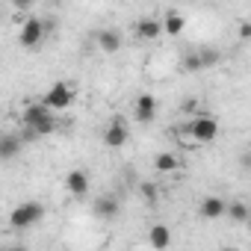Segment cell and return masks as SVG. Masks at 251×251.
Returning <instances> with one entry per match:
<instances>
[{"instance_id": "8992f818", "label": "cell", "mask_w": 251, "mask_h": 251, "mask_svg": "<svg viewBox=\"0 0 251 251\" xmlns=\"http://www.w3.org/2000/svg\"><path fill=\"white\" fill-rule=\"evenodd\" d=\"M127 139H130L127 121H124V118H112V121L106 124V130H103V145L115 151V148H124V145H127Z\"/></svg>"}, {"instance_id": "44dd1931", "label": "cell", "mask_w": 251, "mask_h": 251, "mask_svg": "<svg viewBox=\"0 0 251 251\" xmlns=\"http://www.w3.org/2000/svg\"><path fill=\"white\" fill-rule=\"evenodd\" d=\"M248 39H251V24L242 21V24H239V42H248Z\"/></svg>"}, {"instance_id": "277c9868", "label": "cell", "mask_w": 251, "mask_h": 251, "mask_svg": "<svg viewBox=\"0 0 251 251\" xmlns=\"http://www.w3.org/2000/svg\"><path fill=\"white\" fill-rule=\"evenodd\" d=\"M45 219V207L39 204V201H24V204H18L12 213H9V227H15V230H30L33 225H39Z\"/></svg>"}, {"instance_id": "ba28073f", "label": "cell", "mask_w": 251, "mask_h": 251, "mask_svg": "<svg viewBox=\"0 0 251 251\" xmlns=\"http://www.w3.org/2000/svg\"><path fill=\"white\" fill-rule=\"evenodd\" d=\"M133 33H136L139 42H157V39H163V21L154 18V15H142V18L136 21Z\"/></svg>"}, {"instance_id": "7402d4cb", "label": "cell", "mask_w": 251, "mask_h": 251, "mask_svg": "<svg viewBox=\"0 0 251 251\" xmlns=\"http://www.w3.org/2000/svg\"><path fill=\"white\" fill-rule=\"evenodd\" d=\"M12 6H15L18 12H30V6H33V0H12Z\"/></svg>"}, {"instance_id": "30bf717a", "label": "cell", "mask_w": 251, "mask_h": 251, "mask_svg": "<svg viewBox=\"0 0 251 251\" xmlns=\"http://www.w3.org/2000/svg\"><path fill=\"white\" fill-rule=\"evenodd\" d=\"M92 213H95L98 219H103V222H112V219L121 213V204H118V198H112V195H100V198H95Z\"/></svg>"}, {"instance_id": "52a82bcc", "label": "cell", "mask_w": 251, "mask_h": 251, "mask_svg": "<svg viewBox=\"0 0 251 251\" xmlns=\"http://www.w3.org/2000/svg\"><path fill=\"white\" fill-rule=\"evenodd\" d=\"M157 109H160V100L148 92H142L136 100H133V118L139 124H154L157 121Z\"/></svg>"}, {"instance_id": "2e32d148", "label": "cell", "mask_w": 251, "mask_h": 251, "mask_svg": "<svg viewBox=\"0 0 251 251\" xmlns=\"http://www.w3.org/2000/svg\"><path fill=\"white\" fill-rule=\"evenodd\" d=\"M225 216H227L230 222H236V225H245V222L251 219V210H248V204H245V201H227Z\"/></svg>"}, {"instance_id": "ffe728a7", "label": "cell", "mask_w": 251, "mask_h": 251, "mask_svg": "<svg viewBox=\"0 0 251 251\" xmlns=\"http://www.w3.org/2000/svg\"><path fill=\"white\" fill-rule=\"evenodd\" d=\"M180 65H183V71H201V62H198V53H195V50H192V53H186Z\"/></svg>"}, {"instance_id": "d6986e66", "label": "cell", "mask_w": 251, "mask_h": 251, "mask_svg": "<svg viewBox=\"0 0 251 251\" xmlns=\"http://www.w3.org/2000/svg\"><path fill=\"white\" fill-rule=\"evenodd\" d=\"M139 195H142V201H145L148 207H154V204L160 201V186H157L154 180H142V183H139Z\"/></svg>"}, {"instance_id": "e0dca14e", "label": "cell", "mask_w": 251, "mask_h": 251, "mask_svg": "<svg viewBox=\"0 0 251 251\" xmlns=\"http://www.w3.org/2000/svg\"><path fill=\"white\" fill-rule=\"evenodd\" d=\"M195 53H198V62H201V71H204V68H216V65L222 62V50L213 48V45H204V48L195 50Z\"/></svg>"}, {"instance_id": "ac0fdd59", "label": "cell", "mask_w": 251, "mask_h": 251, "mask_svg": "<svg viewBox=\"0 0 251 251\" xmlns=\"http://www.w3.org/2000/svg\"><path fill=\"white\" fill-rule=\"evenodd\" d=\"M148 245H154V248H169V245H172L169 227H166V225H154V227L148 230Z\"/></svg>"}, {"instance_id": "4fadbf2b", "label": "cell", "mask_w": 251, "mask_h": 251, "mask_svg": "<svg viewBox=\"0 0 251 251\" xmlns=\"http://www.w3.org/2000/svg\"><path fill=\"white\" fill-rule=\"evenodd\" d=\"M95 39H98V48H100L103 53H118V50H121V45H124L121 33H118V30H112V27L100 30V33H98Z\"/></svg>"}, {"instance_id": "3957f363", "label": "cell", "mask_w": 251, "mask_h": 251, "mask_svg": "<svg viewBox=\"0 0 251 251\" xmlns=\"http://www.w3.org/2000/svg\"><path fill=\"white\" fill-rule=\"evenodd\" d=\"M48 30H50V24H48L45 18H39V15H30V18H24V24H21L18 45H21L24 50H36V48L45 42Z\"/></svg>"}, {"instance_id": "7c38bea8", "label": "cell", "mask_w": 251, "mask_h": 251, "mask_svg": "<svg viewBox=\"0 0 251 251\" xmlns=\"http://www.w3.org/2000/svg\"><path fill=\"white\" fill-rule=\"evenodd\" d=\"M163 36H172V39H180V33L186 30V18L177 12V9H169L163 18Z\"/></svg>"}, {"instance_id": "5b68a950", "label": "cell", "mask_w": 251, "mask_h": 251, "mask_svg": "<svg viewBox=\"0 0 251 251\" xmlns=\"http://www.w3.org/2000/svg\"><path fill=\"white\" fill-rule=\"evenodd\" d=\"M42 103L50 109V112H56V109H68L71 103H74V86L71 83H53L45 95H42Z\"/></svg>"}, {"instance_id": "9a60e30c", "label": "cell", "mask_w": 251, "mask_h": 251, "mask_svg": "<svg viewBox=\"0 0 251 251\" xmlns=\"http://www.w3.org/2000/svg\"><path fill=\"white\" fill-rule=\"evenodd\" d=\"M154 172H160V175H175V172H180V157H177V154H169V151L157 154V157H154Z\"/></svg>"}, {"instance_id": "9c48e42d", "label": "cell", "mask_w": 251, "mask_h": 251, "mask_svg": "<svg viewBox=\"0 0 251 251\" xmlns=\"http://www.w3.org/2000/svg\"><path fill=\"white\" fill-rule=\"evenodd\" d=\"M89 186H92V180H89V175H86L83 169H71V172L65 175V189H68V195L86 198V195H89Z\"/></svg>"}, {"instance_id": "603a6c76", "label": "cell", "mask_w": 251, "mask_h": 251, "mask_svg": "<svg viewBox=\"0 0 251 251\" xmlns=\"http://www.w3.org/2000/svg\"><path fill=\"white\" fill-rule=\"evenodd\" d=\"M183 112H198V100L195 98H189V100H183V106H180Z\"/></svg>"}, {"instance_id": "7a4b0ae2", "label": "cell", "mask_w": 251, "mask_h": 251, "mask_svg": "<svg viewBox=\"0 0 251 251\" xmlns=\"http://www.w3.org/2000/svg\"><path fill=\"white\" fill-rule=\"evenodd\" d=\"M180 133L189 136L195 145H207V142H213L219 136V121L213 115H207V112H195L192 121H186L180 127Z\"/></svg>"}, {"instance_id": "5bb4252c", "label": "cell", "mask_w": 251, "mask_h": 251, "mask_svg": "<svg viewBox=\"0 0 251 251\" xmlns=\"http://www.w3.org/2000/svg\"><path fill=\"white\" fill-rule=\"evenodd\" d=\"M225 207H227V201L225 198H219V195H207V198H201V207H198V213L204 216V219H222L225 216Z\"/></svg>"}, {"instance_id": "6da1fadb", "label": "cell", "mask_w": 251, "mask_h": 251, "mask_svg": "<svg viewBox=\"0 0 251 251\" xmlns=\"http://www.w3.org/2000/svg\"><path fill=\"white\" fill-rule=\"evenodd\" d=\"M21 121H24V142L27 139H42V136H50V133H56L59 130V121H56V115L39 100V103H27L24 106V112H21Z\"/></svg>"}, {"instance_id": "8fae6325", "label": "cell", "mask_w": 251, "mask_h": 251, "mask_svg": "<svg viewBox=\"0 0 251 251\" xmlns=\"http://www.w3.org/2000/svg\"><path fill=\"white\" fill-rule=\"evenodd\" d=\"M24 148V136H15V133H3L0 136V163H9L21 154Z\"/></svg>"}]
</instances>
